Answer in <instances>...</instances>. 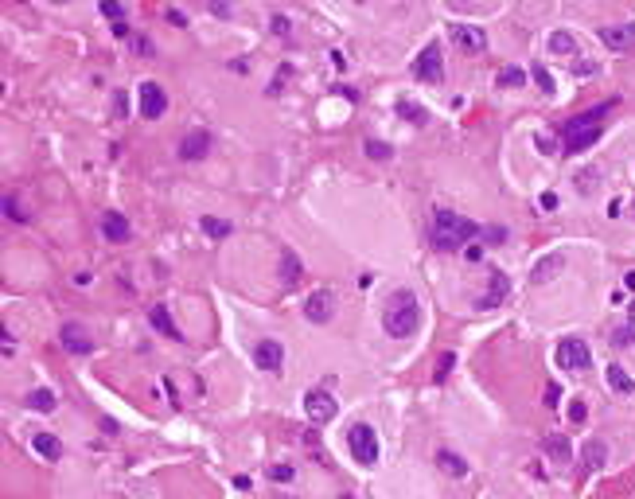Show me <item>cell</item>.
Listing matches in <instances>:
<instances>
[{
    "mask_svg": "<svg viewBox=\"0 0 635 499\" xmlns=\"http://www.w3.org/2000/svg\"><path fill=\"white\" fill-rule=\"evenodd\" d=\"M585 414H588V410H585V402L577 398V402L569 406V421H573V426H581V421H585Z\"/></svg>",
    "mask_w": 635,
    "mask_h": 499,
    "instance_id": "37",
    "label": "cell"
},
{
    "mask_svg": "<svg viewBox=\"0 0 635 499\" xmlns=\"http://www.w3.org/2000/svg\"><path fill=\"white\" fill-rule=\"evenodd\" d=\"M448 36H452L464 51H483V47H487V36H483L480 27H472V24H448Z\"/></svg>",
    "mask_w": 635,
    "mask_h": 499,
    "instance_id": "14",
    "label": "cell"
},
{
    "mask_svg": "<svg viewBox=\"0 0 635 499\" xmlns=\"http://www.w3.org/2000/svg\"><path fill=\"white\" fill-rule=\"evenodd\" d=\"M339 499H355V496H339Z\"/></svg>",
    "mask_w": 635,
    "mask_h": 499,
    "instance_id": "52",
    "label": "cell"
},
{
    "mask_svg": "<svg viewBox=\"0 0 635 499\" xmlns=\"http://www.w3.org/2000/svg\"><path fill=\"white\" fill-rule=\"evenodd\" d=\"M253 363L262 367V371H277V367L285 363V343L281 340H262L253 347Z\"/></svg>",
    "mask_w": 635,
    "mask_h": 499,
    "instance_id": "12",
    "label": "cell"
},
{
    "mask_svg": "<svg viewBox=\"0 0 635 499\" xmlns=\"http://www.w3.org/2000/svg\"><path fill=\"white\" fill-rule=\"evenodd\" d=\"M59 340H62V347L74 351V355H90V351H94V340H90V332H86L82 324H62Z\"/></svg>",
    "mask_w": 635,
    "mask_h": 499,
    "instance_id": "11",
    "label": "cell"
},
{
    "mask_svg": "<svg viewBox=\"0 0 635 499\" xmlns=\"http://www.w3.org/2000/svg\"><path fill=\"white\" fill-rule=\"evenodd\" d=\"M397 113H402L406 121H413V125H425V121H429V113L421 110V106H409V102H402V106H397Z\"/></svg>",
    "mask_w": 635,
    "mask_h": 499,
    "instance_id": "30",
    "label": "cell"
},
{
    "mask_svg": "<svg viewBox=\"0 0 635 499\" xmlns=\"http://www.w3.org/2000/svg\"><path fill=\"white\" fill-rule=\"evenodd\" d=\"M211 12H215V16H222V20H227V16H234V8H230V4H222V0H215V4H211Z\"/></svg>",
    "mask_w": 635,
    "mask_h": 499,
    "instance_id": "42",
    "label": "cell"
},
{
    "mask_svg": "<svg viewBox=\"0 0 635 499\" xmlns=\"http://www.w3.org/2000/svg\"><path fill=\"white\" fill-rule=\"evenodd\" d=\"M550 51H553V55H573L577 39L569 36V32H553V36H550Z\"/></svg>",
    "mask_w": 635,
    "mask_h": 499,
    "instance_id": "26",
    "label": "cell"
},
{
    "mask_svg": "<svg viewBox=\"0 0 635 499\" xmlns=\"http://www.w3.org/2000/svg\"><path fill=\"white\" fill-rule=\"evenodd\" d=\"M623 289H632V292H635V269H632V273H623Z\"/></svg>",
    "mask_w": 635,
    "mask_h": 499,
    "instance_id": "50",
    "label": "cell"
},
{
    "mask_svg": "<svg viewBox=\"0 0 635 499\" xmlns=\"http://www.w3.org/2000/svg\"><path fill=\"white\" fill-rule=\"evenodd\" d=\"M113 36H117V39H129V24H125V20H121V24H113Z\"/></svg>",
    "mask_w": 635,
    "mask_h": 499,
    "instance_id": "47",
    "label": "cell"
},
{
    "mask_svg": "<svg viewBox=\"0 0 635 499\" xmlns=\"http://www.w3.org/2000/svg\"><path fill=\"white\" fill-rule=\"evenodd\" d=\"M588 363H592V355H588L585 340H562L557 343V367H565V371H585Z\"/></svg>",
    "mask_w": 635,
    "mask_h": 499,
    "instance_id": "7",
    "label": "cell"
},
{
    "mask_svg": "<svg viewBox=\"0 0 635 499\" xmlns=\"http://www.w3.org/2000/svg\"><path fill=\"white\" fill-rule=\"evenodd\" d=\"M569 71H573V74H597V62H592V59H581V62H569Z\"/></svg>",
    "mask_w": 635,
    "mask_h": 499,
    "instance_id": "38",
    "label": "cell"
},
{
    "mask_svg": "<svg viewBox=\"0 0 635 499\" xmlns=\"http://www.w3.org/2000/svg\"><path fill=\"white\" fill-rule=\"evenodd\" d=\"M581 464H585L588 472L604 468V464H608V445H604V441H597V437H588L585 449H581Z\"/></svg>",
    "mask_w": 635,
    "mask_h": 499,
    "instance_id": "17",
    "label": "cell"
},
{
    "mask_svg": "<svg viewBox=\"0 0 635 499\" xmlns=\"http://www.w3.org/2000/svg\"><path fill=\"white\" fill-rule=\"evenodd\" d=\"M32 449H36L43 461H59L62 456V445H59L55 433H36V437H32Z\"/></svg>",
    "mask_w": 635,
    "mask_h": 499,
    "instance_id": "20",
    "label": "cell"
},
{
    "mask_svg": "<svg viewBox=\"0 0 635 499\" xmlns=\"http://www.w3.org/2000/svg\"><path fill=\"white\" fill-rule=\"evenodd\" d=\"M565 269V257L562 254H550V257H542L538 266H534V273H530V281H538V285H546V281H553L557 273Z\"/></svg>",
    "mask_w": 635,
    "mask_h": 499,
    "instance_id": "18",
    "label": "cell"
},
{
    "mask_svg": "<svg viewBox=\"0 0 635 499\" xmlns=\"http://www.w3.org/2000/svg\"><path fill=\"white\" fill-rule=\"evenodd\" d=\"M604 375H608V386L616 390V394H635V378L627 375V371H623L620 363H612L608 371H604Z\"/></svg>",
    "mask_w": 635,
    "mask_h": 499,
    "instance_id": "22",
    "label": "cell"
},
{
    "mask_svg": "<svg viewBox=\"0 0 635 499\" xmlns=\"http://www.w3.org/2000/svg\"><path fill=\"white\" fill-rule=\"evenodd\" d=\"M557 398H562V390H557V382H550V386H546V402H557Z\"/></svg>",
    "mask_w": 635,
    "mask_h": 499,
    "instance_id": "45",
    "label": "cell"
},
{
    "mask_svg": "<svg viewBox=\"0 0 635 499\" xmlns=\"http://www.w3.org/2000/svg\"><path fill=\"white\" fill-rule=\"evenodd\" d=\"M597 183H600V172L597 168L577 172V192H581V195H592V192H597Z\"/></svg>",
    "mask_w": 635,
    "mask_h": 499,
    "instance_id": "27",
    "label": "cell"
},
{
    "mask_svg": "<svg viewBox=\"0 0 635 499\" xmlns=\"http://www.w3.org/2000/svg\"><path fill=\"white\" fill-rule=\"evenodd\" d=\"M437 464H441V472H448L452 480H464V476H467V461H464V456H456V452H448V449L437 452Z\"/></svg>",
    "mask_w": 635,
    "mask_h": 499,
    "instance_id": "21",
    "label": "cell"
},
{
    "mask_svg": "<svg viewBox=\"0 0 635 499\" xmlns=\"http://www.w3.org/2000/svg\"><path fill=\"white\" fill-rule=\"evenodd\" d=\"M297 277H300V257L292 254V250H285V254H281V281H285V285H297Z\"/></svg>",
    "mask_w": 635,
    "mask_h": 499,
    "instance_id": "23",
    "label": "cell"
},
{
    "mask_svg": "<svg viewBox=\"0 0 635 499\" xmlns=\"http://www.w3.org/2000/svg\"><path fill=\"white\" fill-rule=\"evenodd\" d=\"M125 110H129V97H125V90H117V94H113V113L125 117Z\"/></svg>",
    "mask_w": 635,
    "mask_h": 499,
    "instance_id": "39",
    "label": "cell"
},
{
    "mask_svg": "<svg viewBox=\"0 0 635 499\" xmlns=\"http://www.w3.org/2000/svg\"><path fill=\"white\" fill-rule=\"evenodd\" d=\"M527 82V74L518 71V67H507V71H499V86H522Z\"/></svg>",
    "mask_w": 635,
    "mask_h": 499,
    "instance_id": "32",
    "label": "cell"
},
{
    "mask_svg": "<svg viewBox=\"0 0 635 499\" xmlns=\"http://www.w3.org/2000/svg\"><path fill=\"white\" fill-rule=\"evenodd\" d=\"M137 102H141V113L148 117V121L164 117V110H168V94H164V86H160V82H141Z\"/></svg>",
    "mask_w": 635,
    "mask_h": 499,
    "instance_id": "6",
    "label": "cell"
},
{
    "mask_svg": "<svg viewBox=\"0 0 635 499\" xmlns=\"http://www.w3.org/2000/svg\"><path fill=\"white\" fill-rule=\"evenodd\" d=\"M597 39L604 43V47H612V51H627V47H635V24H612V27H600Z\"/></svg>",
    "mask_w": 635,
    "mask_h": 499,
    "instance_id": "10",
    "label": "cell"
},
{
    "mask_svg": "<svg viewBox=\"0 0 635 499\" xmlns=\"http://www.w3.org/2000/svg\"><path fill=\"white\" fill-rule=\"evenodd\" d=\"M612 343H616V347H635V320H632V324H623V328H616Z\"/></svg>",
    "mask_w": 635,
    "mask_h": 499,
    "instance_id": "31",
    "label": "cell"
},
{
    "mask_svg": "<svg viewBox=\"0 0 635 499\" xmlns=\"http://www.w3.org/2000/svg\"><path fill=\"white\" fill-rule=\"evenodd\" d=\"M207 148H211V133H207V129H192V133L180 141V156L183 160H203Z\"/></svg>",
    "mask_w": 635,
    "mask_h": 499,
    "instance_id": "15",
    "label": "cell"
},
{
    "mask_svg": "<svg viewBox=\"0 0 635 499\" xmlns=\"http://www.w3.org/2000/svg\"><path fill=\"white\" fill-rule=\"evenodd\" d=\"M199 222H203V231L211 234V238H227L230 234V222L218 219V215H207V219H199Z\"/></svg>",
    "mask_w": 635,
    "mask_h": 499,
    "instance_id": "28",
    "label": "cell"
},
{
    "mask_svg": "<svg viewBox=\"0 0 635 499\" xmlns=\"http://www.w3.org/2000/svg\"><path fill=\"white\" fill-rule=\"evenodd\" d=\"M4 215H8L12 222H24V219H20V207H16V199H12V195L4 199Z\"/></svg>",
    "mask_w": 635,
    "mask_h": 499,
    "instance_id": "41",
    "label": "cell"
},
{
    "mask_svg": "<svg viewBox=\"0 0 635 499\" xmlns=\"http://www.w3.org/2000/svg\"><path fill=\"white\" fill-rule=\"evenodd\" d=\"M530 78L542 86V94H557V86H553V74L542 67V62H534V71H530Z\"/></svg>",
    "mask_w": 635,
    "mask_h": 499,
    "instance_id": "29",
    "label": "cell"
},
{
    "mask_svg": "<svg viewBox=\"0 0 635 499\" xmlns=\"http://www.w3.org/2000/svg\"><path fill=\"white\" fill-rule=\"evenodd\" d=\"M347 449L362 468H371V464L378 461V433H374L367 421H355V426L347 429Z\"/></svg>",
    "mask_w": 635,
    "mask_h": 499,
    "instance_id": "4",
    "label": "cell"
},
{
    "mask_svg": "<svg viewBox=\"0 0 635 499\" xmlns=\"http://www.w3.org/2000/svg\"><path fill=\"white\" fill-rule=\"evenodd\" d=\"M452 363H456V355L448 351V355H441V363H437V378H444L448 371H452Z\"/></svg>",
    "mask_w": 635,
    "mask_h": 499,
    "instance_id": "40",
    "label": "cell"
},
{
    "mask_svg": "<svg viewBox=\"0 0 635 499\" xmlns=\"http://www.w3.org/2000/svg\"><path fill=\"white\" fill-rule=\"evenodd\" d=\"M367 156H371V160H390V145H382V141H367Z\"/></svg>",
    "mask_w": 635,
    "mask_h": 499,
    "instance_id": "33",
    "label": "cell"
},
{
    "mask_svg": "<svg viewBox=\"0 0 635 499\" xmlns=\"http://www.w3.org/2000/svg\"><path fill=\"white\" fill-rule=\"evenodd\" d=\"M464 257H467V262H480V257H483V246H467Z\"/></svg>",
    "mask_w": 635,
    "mask_h": 499,
    "instance_id": "44",
    "label": "cell"
},
{
    "mask_svg": "<svg viewBox=\"0 0 635 499\" xmlns=\"http://www.w3.org/2000/svg\"><path fill=\"white\" fill-rule=\"evenodd\" d=\"M304 316H308L312 324H327V320L336 316V292L332 289L312 292L308 301H304Z\"/></svg>",
    "mask_w": 635,
    "mask_h": 499,
    "instance_id": "9",
    "label": "cell"
},
{
    "mask_svg": "<svg viewBox=\"0 0 635 499\" xmlns=\"http://www.w3.org/2000/svg\"><path fill=\"white\" fill-rule=\"evenodd\" d=\"M339 97H347V102H359V90H351V86H336Z\"/></svg>",
    "mask_w": 635,
    "mask_h": 499,
    "instance_id": "43",
    "label": "cell"
},
{
    "mask_svg": "<svg viewBox=\"0 0 635 499\" xmlns=\"http://www.w3.org/2000/svg\"><path fill=\"white\" fill-rule=\"evenodd\" d=\"M102 234H106L109 242H125L132 234V227H129V219L121 215V211H106L102 215Z\"/></svg>",
    "mask_w": 635,
    "mask_h": 499,
    "instance_id": "16",
    "label": "cell"
},
{
    "mask_svg": "<svg viewBox=\"0 0 635 499\" xmlns=\"http://www.w3.org/2000/svg\"><path fill=\"white\" fill-rule=\"evenodd\" d=\"M304 410H308V417L316 421V426H324V421H332V417L339 414V402L327 394L324 386H316V390L304 394Z\"/></svg>",
    "mask_w": 635,
    "mask_h": 499,
    "instance_id": "5",
    "label": "cell"
},
{
    "mask_svg": "<svg viewBox=\"0 0 635 499\" xmlns=\"http://www.w3.org/2000/svg\"><path fill=\"white\" fill-rule=\"evenodd\" d=\"M273 32H277V36H285V32H288V20H285V16H273Z\"/></svg>",
    "mask_w": 635,
    "mask_h": 499,
    "instance_id": "46",
    "label": "cell"
},
{
    "mask_svg": "<svg viewBox=\"0 0 635 499\" xmlns=\"http://www.w3.org/2000/svg\"><path fill=\"white\" fill-rule=\"evenodd\" d=\"M27 406L39 410V414H51V410H55V394H51V390H32V394H27Z\"/></svg>",
    "mask_w": 635,
    "mask_h": 499,
    "instance_id": "25",
    "label": "cell"
},
{
    "mask_svg": "<svg viewBox=\"0 0 635 499\" xmlns=\"http://www.w3.org/2000/svg\"><path fill=\"white\" fill-rule=\"evenodd\" d=\"M148 320H152V328L160 332V336H168V340H183L180 328H176V320H172V312L164 305H156L152 312H148Z\"/></svg>",
    "mask_w": 635,
    "mask_h": 499,
    "instance_id": "19",
    "label": "cell"
},
{
    "mask_svg": "<svg viewBox=\"0 0 635 499\" xmlns=\"http://www.w3.org/2000/svg\"><path fill=\"white\" fill-rule=\"evenodd\" d=\"M413 78H421V82H441L444 78V62H441V47H437V43H429V47L417 55Z\"/></svg>",
    "mask_w": 635,
    "mask_h": 499,
    "instance_id": "8",
    "label": "cell"
},
{
    "mask_svg": "<svg viewBox=\"0 0 635 499\" xmlns=\"http://www.w3.org/2000/svg\"><path fill=\"white\" fill-rule=\"evenodd\" d=\"M616 106V102H604V106H592V110L585 113H577V117H569V121L562 125V137H565V152L569 156H577V152H585L588 145H597L600 137H604V117H608V110Z\"/></svg>",
    "mask_w": 635,
    "mask_h": 499,
    "instance_id": "1",
    "label": "cell"
},
{
    "mask_svg": "<svg viewBox=\"0 0 635 499\" xmlns=\"http://www.w3.org/2000/svg\"><path fill=\"white\" fill-rule=\"evenodd\" d=\"M546 452H550L553 461H569V437H562V433H550V437H546Z\"/></svg>",
    "mask_w": 635,
    "mask_h": 499,
    "instance_id": "24",
    "label": "cell"
},
{
    "mask_svg": "<svg viewBox=\"0 0 635 499\" xmlns=\"http://www.w3.org/2000/svg\"><path fill=\"white\" fill-rule=\"evenodd\" d=\"M507 292H511V281L503 277V273H492V285H487V292H483L480 301H476V308L480 312H487V308H499L507 301Z\"/></svg>",
    "mask_w": 635,
    "mask_h": 499,
    "instance_id": "13",
    "label": "cell"
},
{
    "mask_svg": "<svg viewBox=\"0 0 635 499\" xmlns=\"http://www.w3.org/2000/svg\"><path fill=\"white\" fill-rule=\"evenodd\" d=\"M102 16H106V20H113V24H121L125 8H121V4H113V0H102Z\"/></svg>",
    "mask_w": 635,
    "mask_h": 499,
    "instance_id": "34",
    "label": "cell"
},
{
    "mask_svg": "<svg viewBox=\"0 0 635 499\" xmlns=\"http://www.w3.org/2000/svg\"><path fill=\"white\" fill-rule=\"evenodd\" d=\"M382 328L394 336V340H406L421 328V305L417 297L409 289H397L390 301H386V312H382Z\"/></svg>",
    "mask_w": 635,
    "mask_h": 499,
    "instance_id": "2",
    "label": "cell"
},
{
    "mask_svg": "<svg viewBox=\"0 0 635 499\" xmlns=\"http://www.w3.org/2000/svg\"><path fill=\"white\" fill-rule=\"evenodd\" d=\"M332 62H336L339 71H347V59H343V51H332Z\"/></svg>",
    "mask_w": 635,
    "mask_h": 499,
    "instance_id": "49",
    "label": "cell"
},
{
    "mask_svg": "<svg viewBox=\"0 0 635 499\" xmlns=\"http://www.w3.org/2000/svg\"><path fill=\"white\" fill-rule=\"evenodd\" d=\"M627 312H632V320H635V301H632V308H627Z\"/></svg>",
    "mask_w": 635,
    "mask_h": 499,
    "instance_id": "51",
    "label": "cell"
},
{
    "mask_svg": "<svg viewBox=\"0 0 635 499\" xmlns=\"http://www.w3.org/2000/svg\"><path fill=\"white\" fill-rule=\"evenodd\" d=\"M472 238H480V227L464 215H456V211H437V219H432V246L444 250V254H452L460 250L464 242Z\"/></svg>",
    "mask_w": 635,
    "mask_h": 499,
    "instance_id": "3",
    "label": "cell"
},
{
    "mask_svg": "<svg viewBox=\"0 0 635 499\" xmlns=\"http://www.w3.org/2000/svg\"><path fill=\"white\" fill-rule=\"evenodd\" d=\"M269 476H273L277 484H288V480H292V468H288V464H273V468H269Z\"/></svg>",
    "mask_w": 635,
    "mask_h": 499,
    "instance_id": "35",
    "label": "cell"
},
{
    "mask_svg": "<svg viewBox=\"0 0 635 499\" xmlns=\"http://www.w3.org/2000/svg\"><path fill=\"white\" fill-rule=\"evenodd\" d=\"M534 145H538V152H546V156H553V152H557V141H553V137H534Z\"/></svg>",
    "mask_w": 635,
    "mask_h": 499,
    "instance_id": "36",
    "label": "cell"
},
{
    "mask_svg": "<svg viewBox=\"0 0 635 499\" xmlns=\"http://www.w3.org/2000/svg\"><path fill=\"white\" fill-rule=\"evenodd\" d=\"M483 238H492V242H503V231H499V227H492V231H480Z\"/></svg>",
    "mask_w": 635,
    "mask_h": 499,
    "instance_id": "48",
    "label": "cell"
},
{
    "mask_svg": "<svg viewBox=\"0 0 635 499\" xmlns=\"http://www.w3.org/2000/svg\"><path fill=\"white\" fill-rule=\"evenodd\" d=\"M632 215H635V203H632Z\"/></svg>",
    "mask_w": 635,
    "mask_h": 499,
    "instance_id": "53",
    "label": "cell"
}]
</instances>
